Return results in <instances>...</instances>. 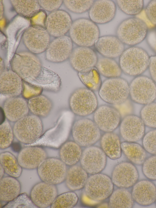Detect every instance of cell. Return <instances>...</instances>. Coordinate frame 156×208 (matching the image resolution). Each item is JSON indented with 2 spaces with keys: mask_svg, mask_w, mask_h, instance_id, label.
Here are the masks:
<instances>
[{
  "mask_svg": "<svg viewBox=\"0 0 156 208\" xmlns=\"http://www.w3.org/2000/svg\"><path fill=\"white\" fill-rule=\"evenodd\" d=\"M131 193L126 188H119L113 192L110 196V208H131L134 204Z\"/></svg>",
  "mask_w": 156,
  "mask_h": 208,
  "instance_id": "obj_33",
  "label": "cell"
},
{
  "mask_svg": "<svg viewBox=\"0 0 156 208\" xmlns=\"http://www.w3.org/2000/svg\"><path fill=\"white\" fill-rule=\"evenodd\" d=\"M71 17L67 12L57 10L50 13L46 20V30L51 35L58 37L65 35L72 23Z\"/></svg>",
  "mask_w": 156,
  "mask_h": 208,
  "instance_id": "obj_18",
  "label": "cell"
},
{
  "mask_svg": "<svg viewBox=\"0 0 156 208\" xmlns=\"http://www.w3.org/2000/svg\"><path fill=\"white\" fill-rule=\"evenodd\" d=\"M101 143L102 150L110 159L116 160L121 157V143L117 134L111 132H106L102 137Z\"/></svg>",
  "mask_w": 156,
  "mask_h": 208,
  "instance_id": "obj_27",
  "label": "cell"
},
{
  "mask_svg": "<svg viewBox=\"0 0 156 208\" xmlns=\"http://www.w3.org/2000/svg\"><path fill=\"white\" fill-rule=\"evenodd\" d=\"M23 39L26 48L34 54L46 51L50 43V34L41 27H29L24 32Z\"/></svg>",
  "mask_w": 156,
  "mask_h": 208,
  "instance_id": "obj_12",
  "label": "cell"
},
{
  "mask_svg": "<svg viewBox=\"0 0 156 208\" xmlns=\"http://www.w3.org/2000/svg\"><path fill=\"white\" fill-rule=\"evenodd\" d=\"M147 32L146 23L140 19L131 18L122 21L116 31L117 37L123 43L129 45L142 41Z\"/></svg>",
  "mask_w": 156,
  "mask_h": 208,
  "instance_id": "obj_6",
  "label": "cell"
},
{
  "mask_svg": "<svg viewBox=\"0 0 156 208\" xmlns=\"http://www.w3.org/2000/svg\"><path fill=\"white\" fill-rule=\"evenodd\" d=\"M94 46L96 50L104 57L113 59L120 57L124 50V44L114 36L100 37Z\"/></svg>",
  "mask_w": 156,
  "mask_h": 208,
  "instance_id": "obj_23",
  "label": "cell"
},
{
  "mask_svg": "<svg viewBox=\"0 0 156 208\" xmlns=\"http://www.w3.org/2000/svg\"><path fill=\"white\" fill-rule=\"evenodd\" d=\"M80 160L82 167L92 175L99 173L104 169L106 155L100 148L91 146L84 150Z\"/></svg>",
  "mask_w": 156,
  "mask_h": 208,
  "instance_id": "obj_13",
  "label": "cell"
},
{
  "mask_svg": "<svg viewBox=\"0 0 156 208\" xmlns=\"http://www.w3.org/2000/svg\"><path fill=\"white\" fill-rule=\"evenodd\" d=\"M117 4L120 10L125 14L135 15L140 13L144 6L143 0H117Z\"/></svg>",
  "mask_w": 156,
  "mask_h": 208,
  "instance_id": "obj_39",
  "label": "cell"
},
{
  "mask_svg": "<svg viewBox=\"0 0 156 208\" xmlns=\"http://www.w3.org/2000/svg\"><path fill=\"white\" fill-rule=\"evenodd\" d=\"M20 184L15 178L10 176L0 179L1 201L9 202L13 200L20 194Z\"/></svg>",
  "mask_w": 156,
  "mask_h": 208,
  "instance_id": "obj_29",
  "label": "cell"
},
{
  "mask_svg": "<svg viewBox=\"0 0 156 208\" xmlns=\"http://www.w3.org/2000/svg\"><path fill=\"white\" fill-rule=\"evenodd\" d=\"M3 110L6 118L13 122L27 115L29 111L28 102L24 99L18 96L7 99L4 104Z\"/></svg>",
  "mask_w": 156,
  "mask_h": 208,
  "instance_id": "obj_26",
  "label": "cell"
},
{
  "mask_svg": "<svg viewBox=\"0 0 156 208\" xmlns=\"http://www.w3.org/2000/svg\"><path fill=\"white\" fill-rule=\"evenodd\" d=\"M155 203H156V201H155Z\"/></svg>",
  "mask_w": 156,
  "mask_h": 208,
  "instance_id": "obj_52",
  "label": "cell"
},
{
  "mask_svg": "<svg viewBox=\"0 0 156 208\" xmlns=\"http://www.w3.org/2000/svg\"><path fill=\"white\" fill-rule=\"evenodd\" d=\"M142 144L147 152L156 155V129L149 131L144 136Z\"/></svg>",
  "mask_w": 156,
  "mask_h": 208,
  "instance_id": "obj_45",
  "label": "cell"
},
{
  "mask_svg": "<svg viewBox=\"0 0 156 208\" xmlns=\"http://www.w3.org/2000/svg\"><path fill=\"white\" fill-rule=\"evenodd\" d=\"M82 153L80 146L75 142L70 141L62 146L59 155L61 160L66 165L72 166L80 160Z\"/></svg>",
  "mask_w": 156,
  "mask_h": 208,
  "instance_id": "obj_30",
  "label": "cell"
},
{
  "mask_svg": "<svg viewBox=\"0 0 156 208\" xmlns=\"http://www.w3.org/2000/svg\"><path fill=\"white\" fill-rule=\"evenodd\" d=\"M27 102L29 110L33 114L39 117L47 116L52 107L50 100L43 95H37L32 97Z\"/></svg>",
  "mask_w": 156,
  "mask_h": 208,
  "instance_id": "obj_32",
  "label": "cell"
},
{
  "mask_svg": "<svg viewBox=\"0 0 156 208\" xmlns=\"http://www.w3.org/2000/svg\"><path fill=\"white\" fill-rule=\"evenodd\" d=\"M0 73H1L4 70V64L3 61L1 58H0Z\"/></svg>",
  "mask_w": 156,
  "mask_h": 208,
  "instance_id": "obj_50",
  "label": "cell"
},
{
  "mask_svg": "<svg viewBox=\"0 0 156 208\" xmlns=\"http://www.w3.org/2000/svg\"><path fill=\"white\" fill-rule=\"evenodd\" d=\"M84 187L87 197L98 202L110 196L113 192V184L108 176L99 173L88 178Z\"/></svg>",
  "mask_w": 156,
  "mask_h": 208,
  "instance_id": "obj_8",
  "label": "cell"
},
{
  "mask_svg": "<svg viewBox=\"0 0 156 208\" xmlns=\"http://www.w3.org/2000/svg\"><path fill=\"white\" fill-rule=\"evenodd\" d=\"M12 70L22 79L27 81L36 78L41 73L42 65L34 54L28 52L16 53L10 63Z\"/></svg>",
  "mask_w": 156,
  "mask_h": 208,
  "instance_id": "obj_2",
  "label": "cell"
},
{
  "mask_svg": "<svg viewBox=\"0 0 156 208\" xmlns=\"http://www.w3.org/2000/svg\"><path fill=\"white\" fill-rule=\"evenodd\" d=\"M121 146L125 155L133 164L142 165L146 159V151L138 143L126 141L121 143Z\"/></svg>",
  "mask_w": 156,
  "mask_h": 208,
  "instance_id": "obj_31",
  "label": "cell"
},
{
  "mask_svg": "<svg viewBox=\"0 0 156 208\" xmlns=\"http://www.w3.org/2000/svg\"><path fill=\"white\" fill-rule=\"evenodd\" d=\"M22 79L12 70H4L0 75L1 94L9 98L18 96L22 91Z\"/></svg>",
  "mask_w": 156,
  "mask_h": 208,
  "instance_id": "obj_25",
  "label": "cell"
},
{
  "mask_svg": "<svg viewBox=\"0 0 156 208\" xmlns=\"http://www.w3.org/2000/svg\"><path fill=\"white\" fill-rule=\"evenodd\" d=\"M149 66L151 77L156 82V56H152L150 58Z\"/></svg>",
  "mask_w": 156,
  "mask_h": 208,
  "instance_id": "obj_48",
  "label": "cell"
},
{
  "mask_svg": "<svg viewBox=\"0 0 156 208\" xmlns=\"http://www.w3.org/2000/svg\"><path fill=\"white\" fill-rule=\"evenodd\" d=\"M40 5L44 10L52 12L57 10L63 2V0H38Z\"/></svg>",
  "mask_w": 156,
  "mask_h": 208,
  "instance_id": "obj_46",
  "label": "cell"
},
{
  "mask_svg": "<svg viewBox=\"0 0 156 208\" xmlns=\"http://www.w3.org/2000/svg\"><path fill=\"white\" fill-rule=\"evenodd\" d=\"M4 208H37L30 198L25 193L20 194L5 205Z\"/></svg>",
  "mask_w": 156,
  "mask_h": 208,
  "instance_id": "obj_43",
  "label": "cell"
},
{
  "mask_svg": "<svg viewBox=\"0 0 156 208\" xmlns=\"http://www.w3.org/2000/svg\"><path fill=\"white\" fill-rule=\"evenodd\" d=\"M96 68L100 74L108 78L119 77L122 70L113 59L104 57L98 60Z\"/></svg>",
  "mask_w": 156,
  "mask_h": 208,
  "instance_id": "obj_34",
  "label": "cell"
},
{
  "mask_svg": "<svg viewBox=\"0 0 156 208\" xmlns=\"http://www.w3.org/2000/svg\"><path fill=\"white\" fill-rule=\"evenodd\" d=\"M116 6L112 0H98L94 2L89 10L90 20L96 24L109 23L114 18Z\"/></svg>",
  "mask_w": 156,
  "mask_h": 208,
  "instance_id": "obj_20",
  "label": "cell"
},
{
  "mask_svg": "<svg viewBox=\"0 0 156 208\" xmlns=\"http://www.w3.org/2000/svg\"><path fill=\"white\" fill-rule=\"evenodd\" d=\"M47 154L42 148L29 146L24 148L18 156V162L22 168L34 169L37 168L47 158Z\"/></svg>",
  "mask_w": 156,
  "mask_h": 208,
  "instance_id": "obj_24",
  "label": "cell"
},
{
  "mask_svg": "<svg viewBox=\"0 0 156 208\" xmlns=\"http://www.w3.org/2000/svg\"><path fill=\"white\" fill-rule=\"evenodd\" d=\"M94 122L99 129L106 132L116 129L120 122V114L116 108L103 105L98 108L94 112Z\"/></svg>",
  "mask_w": 156,
  "mask_h": 208,
  "instance_id": "obj_17",
  "label": "cell"
},
{
  "mask_svg": "<svg viewBox=\"0 0 156 208\" xmlns=\"http://www.w3.org/2000/svg\"><path fill=\"white\" fill-rule=\"evenodd\" d=\"M129 95L135 102L144 105L152 102L156 98V85L146 77H136L129 86Z\"/></svg>",
  "mask_w": 156,
  "mask_h": 208,
  "instance_id": "obj_11",
  "label": "cell"
},
{
  "mask_svg": "<svg viewBox=\"0 0 156 208\" xmlns=\"http://www.w3.org/2000/svg\"><path fill=\"white\" fill-rule=\"evenodd\" d=\"M13 130L18 141L30 144L36 142L41 135L43 124L39 117L34 114L27 115L15 122Z\"/></svg>",
  "mask_w": 156,
  "mask_h": 208,
  "instance_id": "obj_4",
  "label": "cell"
},
{
  "mask_svg": "<svg viewBox=\"0 0 156 208\" xmlns=\"http://www.w3.org/2000/svg\"><path fill=\"white\" fill-rule=\"evenodd\" d=\"M78 76L87 88L93 91H99L102 83L100 74L96 67L86 72H78Z\"/></svg>",
  "mask_w": 156,
  "mask_h": 208,
  "instance_id": "obj_36",
  "label": "cell"
},
{
  "mask_svg": "<svg viewBox=\"0 0 156 208\" xmlns=\"http://www.w3.org/2000/svg\"><path fill=\"white\" fill-rule=\"evenodd\" d=\"M146 16L152 24L156 25V0L151 1L145 10Z\"/></svg>",
  "mask_w": 156,
  "mask_h": 208,
  "instance_id": "obj_47",
  "label": "cell"
},
{
  "mask_svg": "<svg viewBox=\"0 0 156 208\" xmlns=\"http://www.w3.org/2000/svg\"><path fill=\"white\" fill-rule=\"evenodd\" d=\"M141 118L144 124L149 127L156 128V103L146 105L140 112Z\"/></svg>",
  "mask_w": 156,
  "mask_h": 208,
  "instance_id": "obj_40",
  "label": "cell"
},
{
  "mask_svg": "<svg viewBox=\"0 0 156 208\" xmlns=\"http://www.w3.org/2000/svg\"><path fill=\"white\" fill-rule=\"evenodd\" d=\"M94 0H64L63 2L69 11L76 14H81L90 10Z\"/></svg>",
  "mask_w": 156,
  "mask_h": 208,
  "instance_id": "obj_41",
  "label": "cell"
},
{
  "mask_svg": "<svg viewBox=\"0 0 156 208\" xmlns=\"http://www.w3.org/2000/svg\"><path fill=\"white\" fill-rule=\"evenodd\" d=\"M98 93L101 99L106 102L118 105L127 99L129 95V86L122 78H108L102 83Z\"/></svg>",
  "mask_w": 156,
  "mask_h": 208,
  "instance_id": "obj_5",
  "label": "cell"
},
{
  "mask_svg": "<svg viewBox=\"0 0 156 208\" xmlns=\"http://www.w3.org/2000/svg\"><path fill=\"white\" fill-rule=\"evenodd\" d=\"M131 194L134 202L143 206L151 205L156 200V186L149 180L138 181L133 186Z\"/></svg>",
  "mask_w": 156,
  "mask_h": 208,
  "instance_id": "obj_21",
  "label": "cell"
},
{
  "mask_svg": "<svg viewBox=\"0 0 156 208\" xmlns=\"http://www.w3.org/2000/svg\"><path fill=\"white\" fill-rule=\"evenodd\" d=\"M2 0L0 1V20L2 18L4 12V6L2 2Z\"/></svg>",
  "mask_w": 156,
  "mask_h": 208,
  "instance_id": "obj_49",
  "label": "cell"
},
{
  "mask_svg": "<svg viewBox=\"0 0 156 208\" xmlns=\"http://www.w3.org/2000/svg\"><path fill=\"white\" fill-rule=\"evenodd\" d=\"M69 104L73 113L84 117L94 112L98 108V101L93 91L87 88H80L72 94Z\"/></svg>",
  "mask_w": 156,
  "mask_h": 208,
  "instance_id": "obj_7",
  "label": "cell"
},
{
  "mask_svg": "<svg viewBox=\"0 0 156 208\" xmlns=\"http://www.w3.org/2000/svg\"><path fill=\"white\" fill-rule=\"evenodd\" d=\"M69 34L73 42L76 45L90 47L94 45L99 38L100 30L96 24L90 19L81 18L73 22Z\"/></svg>",
  "mask_w": 156,
  "mask_h": 208,
  "instance_id": "obj_1",
  "label": "cell"
},
{
  "mask_svg": "<svg viewBox=\"0 0 156 208\" xmlns=\"http://www.w3.org/2000/svg\"><path fill=\"white\" fill-rule=\"evenodd\" d=\"M139 178L138 171L133 164L123 162L115 167L111 180L113 184L119 188H128L133 187Z\"/></svg>",
  "mask_w": 156,
  "mask_h": 208,
  "instance_id": "obj_14",
  "label": "cell"
},
{
  "mask_svg": "<svg viewBox=\"0 0 156 208\" xmlns=\"http://www.w3.org/2000/svg\"><path fill=\"white\" fill-rule=\"evenodd\" d=\"M73 50V42L70 37L65 35L56 38L50 43L45 57L49 62L61 63L69 58Z\"/></svg>",
  "mask_w": 156,
  "mask_h": 208,
  "instance_id": "obj_16",
  "label": "cell"
},
{
  "mask_svg": "<svg viewBox=\"0 0 156 208\" xmlns=\"http://www.w3.org/2000/svg\"><path fill=\"white\" fill-rule=\"evenodd\" d=\"M38 175L42 181L54 185L62 182L66 177V165L61 159L46 158L37 168Z\"/></svg>",
  "mask_w": 156,
  "mask_h": 208,
  "instance_id": "obj_10",
  "label": "cell"
},
{
  "mask_svg": "<svg viewBox=\"0 0 156 208\" xmlns=\"http://www.w3.org/2000/svg\"><path fill=\"white\" fill-rule=\"evenodd\" d=\"M69 59L71 66L78 72H86L95 67L98 60L93 49L80 46L73 49Z\"/></svg>",
  "mask_w": 156,
  "mask_h": 208,
  "instance_id": "obj_15",
  "label": "cell"
},
{
  "mask_svg": "<svg viewBox=\"0 0 156 208\" xmlns=\"http://www.w3.org/2000/svg\"><path fill=\"white\" fill-rule=\"evenodd\" d=\"M13 130L9 123L5 121L0 126V148L4 149L11 144L14 138Z\"/></svg>",
  "mask_w": 156,
  "mask_h": 208,
  "instance_id": "obj_42",
  "label": "cell"
},
{
  "mask_svg": "<svg viewBox=\"0 0 156 208\" xmlns=\"http://www.w3.org/2000/svg\"><path fill=\"white\" fill-rule=\"evenodd\" d=\"M150 58L142 49L131 47L124 50L120 56L119 65L125 74L131 76L139 75L149 66Z\"/></svg>",
  "mask_w": 156,
  "mask_h": 208,
  "instance_id": "obj_3",
  "label": "cell"
},
{
  "mask_svg": "<svg viewBox=\"0 0 156 208\" xmlns=\"http://www.w3.org/2000/svg\"><path fill=\"white\" fill-rule=\"evenodd\" d=\"M72 134L75 142L83 147L91 146L101 137L99 128L94 122L87 119L76 121L73 127Z\"/></svg>",
  "mask_w": 156,
  "mask_h": 208,
  "instance_id": "obj_9",
  "label": "cell"
},
{
  "mask_svg": "<svg viewBox=\"0 0 156 208\" xmlns=\"http://www.w3.org/2000/svg\"><path fill=\"white\" fill-rule=\"evenodd\" d=\"M87 174L81 166H72L67 170L66 178L67 187L72 191L83 188L88 178Z\"/></svg>",
  "mask_w": 156,
  "mask_h": 208,
  "instance_id": "obj_28",
  "label": "cell"
},
{
  "mask_svg": "<svg viewBox=\"0 0 156 208\" xmlns=\"http://www.w3.org/2000/svg\"><path fill=\"white\" fill-rule=\"evenodd\" d=\"M10 2L16 11L24 16L31 15L40 9L38 0H12Z\"/></svg>",
  "mask_w": 156,
  "mask_h": 208,
  "instance_id": "obj_37",
  "label": "cell"
},
{
  "mask_svg": "<svg viewBox=\"0 0 156 208\" xmlns=\"http://www.w3.org/2000/svg\"><path fill=\"white\" fill-rule=\"evenodd\" d=\"M57 195L55 185L42 181L35 185L32 188L30 198L34 204L40 208L51 206Z\"/></svg>",
  "mask_w": 156,
  "mask_h": 208,
  "instance_id": "obj_22",
  "label": "cell"
},
{
  "mask_svg": "<svg viewBox=\"0 0 156 208\" xmlns=\"http://www.w3.org/2000/svg\"><path fill=\"white\" fill-rule=\"evenodd\" d=\"M145 125L141 118L133 115H127L120 124L121 135L126 141L135 142L144 136Z\"/></svg>",
  "mask_w": 156,
  "mask_h": 208,
  "instance_id": "obj_19",
  "label": "cell"
},
{
  "mask_svg": "<svg viewBox=\"0 0 156 208\" xmlns=\"http://www.w3.org/2000/svg\"><path fill=\"white\" fill-rule=\"evenodd\" d=\"M78 201V197L74 192H65L57 196L51 205V208H73L77 204Z\"/></svg>",
  "mask_w": 156,
  "mask_h": 208,
  "instance_id": "obj_38",
  "label": "cell"
},
{
  "mask_svg": "<svg viewBox=\"0 0 156 208\" xmlns=\"http://www.w3.org/2000/svg\"><path fill=\"white\" fill-rule=\"evenodd\" d=\"M0 165L5 172L9 176L17 178L19 177L22 172V167L20 165L18 160L12 153L5 152L0 155Z\"/></svg>",
  "mask_w": 156,
  "mask_h": 208,
  "instance_id": "obj_35",
  "label": "cell"
},
{
  "mask_svg": "<svg viewBox=\"0 0 156 208\" xmlns=\"http://www.w3.org/2000/svg\"><path fill=\"white\" fill-rule=\"evenodd\" d=\"M142 171L146 178L151 181H156V155L146 158L142 164Z\"/></svg>",
  "mask_w": 156,
  "mask_h": 208,
  "instance_id": "obj_44",
  "label": "cell"
},
{
  "mask_svg": "<svg viewBox=\"0 0 156 208\" xmlns=\"http://www.w3.org/2000/svg\"><path fill=\"white\" fill-rule=\"evenodd\" d=\"M0 170V179H1L3 178L5 171L4 169L1 165Z\"/></svg>",
  "mask_w": 156,
  "mask_h": 208,
  "instance_id": "obj_51",
  "label": "cell"
}]
</instances>
